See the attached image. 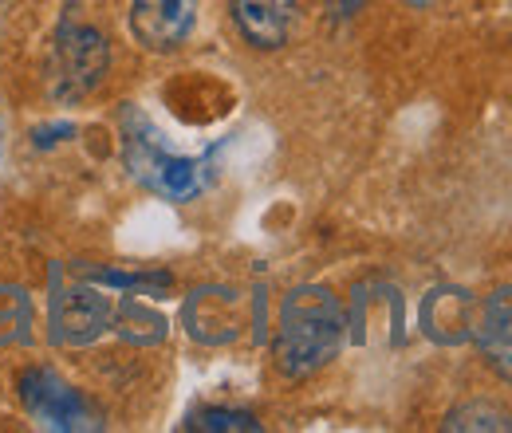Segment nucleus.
I'll list each match as a JSON object with an SVG mask.
<instances>
[{
    "label": "nucleus",
    "mask_w": 512,
    "mask_h": 433,
    "mask_svg": "<svg viewBox=\"0 0 512 433\" xmlns=\"http://www.w3.org/2000/svg\"><path fill=\"white\" fill-rule=\"evenodd\" d=\"M182 323H186V331L197 343L225 347L245 327V296L233 292V288H221V284L197 288L186 300V308H182Z\"/></svg>",
    "instance_id": "39448f33"
},
{
    "label": "nucleus",
    "mask_w": 512,
    "mask_h": 433,
    "mask_svg": "<svg viewBox=\"0 0 512 433\" xmlns=\"http://www.w3.org/2000/svg\"><path fill=\"white\" fill-rule=\"evenodd\" d=\"M406 4H414V8H426V4H434V0H406Z\"/></svg>",
    "instance_id": "f3484780"
},
{
    "label": "nucleus",
    "mask_w": 512,
    "mask_h": 433,
    "mask_svg": "<svg viewBox=\"0 0 512 433\" xmlns=\"http://www.w3.org/2000/svg\"><path fill=\"white\" fill-rule=\"evenodd\" d=\"M95 284L103 288H119V292H142V296H166L174 288V276L170 272H91Z\"/></svg>",
    "instance_id": "ddd939ff"
},
{
    "label": "nucleus",
    "mask_w": 512,
    "mask_h": 433,
    "mask_svg": "<svg viewBox=\"0 0 512 433\" xmlns=\"http://www.w3.org/2000/svg\"><path fill=\"white\" fill-rule=\"evenodd\" d=\"M363 4H367V0H327V20H331V24H343V20H351L355 12H363Z\"/></svg>",
    "instance_id": "dca6fc26"
},
{
    "label": "nucleus",
    "mask_w": 512,
    "mask_h": 433,
    "mask_svg": "<svg viewBox=\"0 0 512 433\" xmlns=\"http://www.w3.org/2000/svg\"><path fill=\"white\" fill-rule=\"evenodd\" d=\"M111 327L134 343V347H154V343H162L166 339V331H170V323H166V315H158L154 308H142L138 300H123L115 315H111Z\"/></svg>",
    "instance_id": "9d476101"
},
{
    "label": "nucleus",
    "mask_w": 512,
    "mask_h": 433,
    "mask_svg": "<svg viewBox=\"0 0 512 433\" xmlns=\"http://www.w3.org/2000/svg\"><path fill=\"white\" fill-rule=\"evenodd\" d=\"M446 430L449 433H461V430H473V433H512V418L505 410L489 406V402H465L457 410H449L446 418Z\"/></svg>",
    "instance_id": "f8f14e48"
},
{
    "label": "nucleus",
    "mask_w": 512,
    "mask_h": 433,
    "mask_svg": "<svg viewBox=\"0 0 512 433\" xmlns=\"http://www.w3.org/2000/svg\"><path fill=\"white\" fill-rule=\"evenodd\" d=\"M75 134V126L71 123H56V126H36L32 130V138H36V146L44 150V146H56V142H64V138H71Z\"/></svg>",
    "instance_id": "2eb2a0df"
},
{
    "label": "nucleus",
    "mask_w": 512,
    "mask_h": 433,
    "mask_svg": "<svg viewBox=\"0 0 512 433\" xmlns=\"http://www.w3.org/2000/svg\"><path fill=\"white\" fill-rule=\"evenodd\" d=\"M347 343V311L323 284H300L280 304L276 371L284 378H308L323 371Z\"/></svg>",
    "instance_id": "f257e3e1"
},
{
    "label": "nucleus",
    "mask_w": 512,
    "mask_h": 433,
    "mask_svg": "<svg viewBox=\"0 0 512 433\" xmlns=\"http://www.w3.org/2000/svg\"><path fill=\"white\" fill-rule=\"evenodd\" d=\"M111 67V48L99 28H71L67 24L56 40V83L52 91L60 99H83L87 91L99 87V79Z\"/></svg>",
    "instance_id": "20e7f679"
},
{
    "label": "nucleus",
    "mask_w": 512,
    "mask_h": 433,
    "mask_svg": "<svg viewBox=\"0 0 512 433\" xmlns=\"http://www.w3.org/2000/svg\"><path fill=\"white\" fill-rule=\"evenodd\" d=\"M111 315H115V304L103 292H95L87 284H75V288H67L52 300V343L87 347L111 327Z\"/></svg>",
    "instance_id": "423d86ee"
},
{
    "label": "nucleus",
    "mask_w": 512,
    "mask_h": 433,
    "mask_svg": "<svg viewBox=\"0 0 512 433\" xmlns=\"http://www.w3.org/2000/svg\"><path fill=\"white\" fill-rule=\"evenodd\" d=\"M123 158L142 186L170 197V201H190L201 193V166L193 158L174 154L166 146L162 130L146 115H138L134 107L123 111Z\"/></svg>",
    "instance_id": "f03ea898"
},
{
    "label": "nucleus",
    "mask_w": 512,
    "mask_h": 433,
    "mask_svg": "<svg viewBox=\"0 0 512 433\" xmlns=\"http://www.w3.org/2000/svg\"><path fill=\"white\" fill-rule=\"evenodd\" d=\"M201 0H134L130 32L146 52H174L190 40Z\"/></svg>",
    "instance_id": "0eeeda50"
},
{
    "label": "nucleus",
    "mask_w": 512,
    "mask_h": 433,
    "mask_svg": "<svg viewBox=\"0 0 512 433\" xmlns=\"http://www.w3.org/2000/svg\"><path fill=\"white\" fill-rule=\"evenodd\" d=\"M233 24L253 48L276 52L296 28V0H233Z\"/></svg>",
    "instance_id": "6e6552de"
},
{
    "label": "nucleus",
    "mask_w": 512,
    "mask_h": 433,
    "mask_svg": "<svg viewBox=\"0 0 512 433\" xmlns=\"http://www.w3.org/2000/svg\"><path fill=\"white\" fill-rule=\"evenodd\" d=\"M32 343V300L16 284H0V347Z\"/></svg>",
    "instance_id": "9b49d317"
},
{
    "label": "nucleus",
    "mask_w": 512,
    "mask_h": 433,
    "mask_svg": "<svg viewBox=\"0 0 512 433\" xmlns=\"http://www.w3.org/2000/svg\"><path fill=\"white\" fill-rule=\"evenodd\" d=\"M186 430H205V433H256V422L249 410H225V406H209V410H197L190 414Z\"/></svg>",
    "instance_id": "4468645a"
},
{
    "label": "nucleus",
    "mask_w": 512,
    "mask_h": 433,
    "mask_svg": "<svg viewBox=\"0 0 512 433\" xmlns=\"http://www.w3.org/2000/svg\"><path fill=\"white\" fill-rule=\"evenodd\" d=\"M422 331L442 343L457 347L473 339V296L465 288H434L422 300Z\"/></svg>",
    "instance_id": "1a4fd4ad"
},
{
    "label": "nucleus",
    "mask_w": 512,
    "mask_h": 433,
    "mask_svg": "<svg viewBox=\"0 0 512 433\" xmlns=\"http://www.w3.org/2000/svg\"><path fill=\"white\" fill-rule=\"evenodd\" d=\"M20 402L28 406V414L56 433H79V430H103L99 414L87 406V398L67 386L64 378L48 367H32L20 374Z\"/></svg>",
    "instance_id": "7ed1b4c3"
}]
</instances>
